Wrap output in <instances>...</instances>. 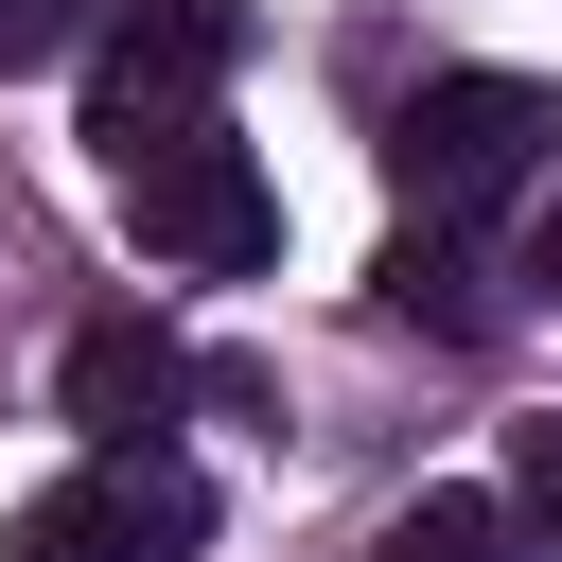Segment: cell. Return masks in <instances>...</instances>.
<instances>
[{"label": "cell", "instance_id": "cell-7", "mask_svg": "<svg viewBox=\"0 0 562 562\" xmlns=\"http://www.w3.org/2000/svg\"><path fill=\"white\" fill-rule=\"evenodd\" d=\"M369 562H544V544H527V509H509V492H422Z\"/></svg>", "mask_w": 562, "mask_h": 562}, {"label": "cell", "instance_id": "cell-6", "mask_svg": "<svg viewBox=\"0 0 562 562\" xmlns=\"http://www.w3.org/2000/svg\"><path fill=\"white\" fill-rule=\"evenodd\" d=\"M386 316H422V334H509V299H492V263H474V228H404L386 246Z\"/></svg>", "mask_w": 562, "mask_h": 562}, {"label": "cell", "instance_id": "cell-11", "mask_svg": "<svg viewBox=\"0 0 562 562\" xmlns=\"http://www.w3.org/2000/svg\"><path fill=\"white\" fill-rule=\"evenodd\" d=\"M527 299H544V316H562V176H544V193H527Z\"/></svg>", "mask_w": 562, "mask_h": 562}, {"label": "cell", "instance_id": "cell-2", "mask_svg": "<svg viewBox=\"0 0 562 562\" xmlns=\"http://www.w3.org/2000/svg\"><path fill=\"white\" fill-rule=\"evenodd\" d=\"M228 53H246V0H123L88 35V140H105V176L158 158V140H193L211 88H228Z\"/></svg>", "mask_w": 562, "mask_h": 562}, {"label": "cell", "instance_id": "cell-9", "mask_svg": "<svg viewBox=\"0 0 562 562\" xmlns=\"http://www.w3.org/2000/svg\"><path fill=\"white\" fill-rule=\"evenodd\" d=\"M105 18L88 0H0V70H53V53H88Z\"/></svg>", "mask_w": 562, "mask_h": 562}, {"label": "cell", "instance_id": "cell-10", "mask_svg": "<svg viewBox=\"0 0 562 562\" xmlns=\"http://www.w3.org/2000/svg\"><path fill=\"white\" fill-rule=\"evenodd\" d=\"M509 509L527 544H562V422H509Z\"/></svg>", "mask_w": 562, "mask_h": 562}, {"label": "cell", "instance_id": "cell-8", "mask_svg": "<svg viewBox=\"0 0 562 562\" xmlns=\"http://www.w3.org/2000/svg\"><path fill=\"white\" fill-rule=\"evenodd\" d=\"M0 562H123V544H105V509H88V474H70V492H35V509L0 527Z\"/></svg>", "mask_w": 562, "mask_h": 562}, {"label": "cell", "instance_id": "cell-1", "mask_svg": "<svg viewBox=\"0 0 562 562\" xmlns=\"http://www.w3.org/2000/svg\"><path fill=\"white\" fill-rule=\"evenodd\" d=\"M544 176H562V88H527V70H422L404 123H386L404 228H474V211H509Z\"/></svg>", "mask_w": 562, "mask_h": 562}, {"label": "cell", "instance_id": "cell-3", "mask_svg": "<svg viewBox=\"0 0 562 562\" xmlns=\"http://www.w3.org/2000/svg\"><path fill=\"white\" fill-rule=\"evenodd\" d=\"M123 228H140V263H176V281H263V263H281V176H263L228 123H193V140H158V158H123Z\"/></svg>", "mask_w": 562, "mask_h": 562}, {"label": "cell", "instance_id": "cell-5", "mask_svg": "<svg viewBox=\"0 0 562 562\" xmlns=\"http://www.w3.org/2000/svg\"><path fill=\"white\" fill-rule=\"evenodd\" d=\"M88 509H105L123 562H193V544H211V474H193L176 439H105V457H88Z\"/></svg>", "mask_w": 562, "mask_h": 562}, {"label": "cell", "instance_id": "cell-4", "mask_svg": "<svg viewBox=\"0 0 562 562\" xmlns=\"http://www.w3.org/2000/svg\"><path fill=\"white\" fill-rule=\"evenodd\" d=\"M53 386H70L88 457H105V439H176V404H193V351H176V334H140V316H88V334L53 351Z\"/></svg>", "mask_w": 562, "mask_h": 562}]
</instances>
